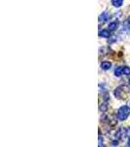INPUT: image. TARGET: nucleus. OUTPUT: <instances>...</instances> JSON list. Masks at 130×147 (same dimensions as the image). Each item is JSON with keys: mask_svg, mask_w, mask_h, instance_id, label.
<instances>
[{"mask_svg": "<svg viewBox=\"0 0 130 147\" xmlns=\"http://www.w3.org/2000/svg\"><path fill=\"white\" fill-rule=\"evenodd\" d=\"M129 84H130V80H129Z\"/></svg>", "mask_w": 130, "mask_h": 147, "instance_id": "ddd939ff", "label": "nucleus"}, {"mask_svg": "<svg viewBox=\"0 0 130 147\" xmlns=\"http://www.w3.org/2000/svg\"><path fill=\"white\" fill-rule=\"evenodd\" d=\"M123 68H124V67H117V69H115V77H120V76L124 75V73H123Z\"/></svg>", "mask_w": 130, "mask_h": 147, "instance_id": "20e7f679", "label": "nucleus"}, {"mask_svg": "<svg viewBox=\"0 0 130 147\" xmlns=\"http://www.w3.org/2000/svg\"><path fill=\"white\" fill-rule=\"evenodd\" d=\"M129 114H130V108L127 107V106H122L117 111V118L120 121H125L128 118Z\"/></svg>", "mask_w": 130, "mask_h": 147, "instance_id": "f257e3e1", "label": "nucleus"}, {"mask_svg": "<svg viewBox=\"0 0 130 147\" xmlns=\"http://www.w3.org/2000/svg\"><path fill=\"white\" fill-rule=\"evenodd\" d=\"M111 67H112V64H111L110 62H103L102 64H101V68H102L103 70H105V71L110 70Z\"/></svg>", "mask_w": 130, "mask_h": 147, "instance_id": "39448f33", "label": "nucleus"}, {"mask_svg": "<svg viewBox=\"0 0 130 147\" xmlns=\"http://www.w3.org/2000/svg\"><path fill=\"white\" fill-rule=\"evenodd\" d=\"M123 73H124V75H130V68L128 67H124L123 68Z\"/></svg>", "mask_w": 130, "mask_h": 147, "instance_id": "1a4fd4ad", "label": "nucleus"}, {"mask_svg": "<svg viewBox=\"0 0 130 147\" xmlns=\"http://www.w3.org/2000/svg\"><path fill=\"white\" fill-rule=\"evenodd\" d=\"M128 146H130V138H129V140H128Z\"/></svg>", "mask_w": 130, "mask_h": 147, "instance_id": "f8f14e48", "label": "nucleus"}, {"mask_svg": "<svg viewBox=\"0 0 130 147\" xmlns=\"http://www.w3.org/2000/svg\"><path fill=\"white\" fill-rule=\"evenodd\" d=\"M124 25L126 26V28H129V30H130V17L126 20V22H125Z\"/></svg>", "mask_w": 130, "mask_h": 147, "instance_id": "9d476101", "label": "nucleus"}, {"mask_svg": "<svg viewBox=\"0 0 130 147\" xmlns=\"http://www.w3.org/2000/svg\"><path fill=\"white\" fill-rule=\"evenodd\" d=\"M123 3V0H112V4L115 7H120Z\"/></svg>", "mask_w": 130, "mask_h": 147, "instance_id": "0eeeda50", "label": "nucleus"}, {"mask_svg": "<svg viewBox=\"0 0 130 147\" xmlns=\"http://www.w3.org/2000/svg\"><path fill=\"white\" fill-rule=\"evenodd\" d=\"M109 19V15L107 12H104V13H102L100 15V17H99V21L100 22H105V21H107Z\"/></svg>", "mask_w": 130, "mask_h": 147, "instance_id": "423d86ee", "label": "nucleus"}, {"mask_svg": "<svg viewBox=\"0 0 130 147\" xmlns=\"http://www.w3.org/2000/svg\"><path fill=\"white\" fill-rule=\"evenodd\" d=\"M127 134H130V127H129L128 129H127Z\"/></svg>", "mask_w": 130, "mask_h": 147, "instance_id": "9b49d317", "label": "nucleus"}, {"mask_svg": "<svg viewBox=\"0 0 130 147\" xmlns=\"http://www.w3.org/2000/svg\"><path fill=\"white\" fill-rule=\"evenodd\" d=\"M99 36L108 38V37L111 36V34H110V32L107 30H100V32H99Z\"/></svg>", "mask_w": 130, "mask_h": 147, "instance_id": "7ed1b4c3", "label": "nucleus"}, {"mask_svg": "<svg viewBox=\"0 0 130 147\" xmlns=\"http://www.w3.org/2000/svg\"><path fill=\"white\" fill-rule=\"evenodd\" d=\"M128 95V90L126 86H119L115 90V96L117 99H125Z\"/></svg>", "mask_w": 130, "mask_h": 147, "instance_id": "f03ea898", "label": "nucleus"}, {"mask_svg": "<svg viewBox=\"0 0 130 147\" xmlns=\"http://www.w3.org/2000/svg\"><path fill=\"white\" fill-rule=\"evenodd\" d=\"M117 28V22H113L109 25V30H115Z\"/></svg>", "mask_w": 130, "mask_h": 147, "instance_id": "6e6552de", "label": "nucleus"}]
</instances>
